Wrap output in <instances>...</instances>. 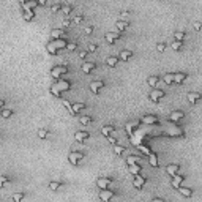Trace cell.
Wrapping results in <instances>:
<instances>
[{
    "mask_svg": "<svg viewBox=\"0 0 202 202\" xmlns=\"http://www.w3.org/2000/svg\"><path fill=\"white\" fill-rule=\"evenodd\" d=\"M66 44L68 43H66L65 38H55V40H51V43H48L46 49H48V52L51 55H55L58 52V49H65Z\"/></svg>",
    "mask_w": 202,
    "mask_h": 202,
    "instance_id": "1",
    "label": "cell"
},
{
    "mask_svg": "<svg viewBox=\"0 0 202 202\" xmlns=\"http://www.w3.org/2000/svg\"><path fill=\"white\" fill-rule=\"evenodd\" d=\"M166 136L169 137H185V133H183V130H181L180 126H168V130H166Z\"/></svg>",
    "mask_w": 202,
    "mask_h": 202,
    "instance_id": "2",
    "label": "cell"
},
{
    "mask_svg": "<svg viewBox=\"0 0 202 202\" xmlns=\"http://www.w3.org/2000/svg\"><path fill=\"white\" fill-rule=\"evenodd\" d=\"M65 73H68V66H66V65H58V66H55V68H52L51 76L55 79V81H58L60 76L65 74Z\"/></svg>",
    "mask_w": 202,
    "mask_h": 202,
    "instance_id": "3",
    "label": "cell"
},
{
    "mask_svg": "<svg viewBox=\"0 0 202 202\" xmlns=\"http://www.w3.org/2000/svg\"><path fill=\"white\" fill-rule=\"evenodd\" d=\"M115 197V193H114V189H109V188H103L101 191H99V199L104 202L111 201V199Z\"/></svg>",
    "mask_w": 202,
    "mask_h": 202,
    "instance_id": "4",
    "label": "cell"
},
{
    "mask_svg": "<svg viewBox=\"0 0 202 202\" xmlns=\"http://www.w3.org/2000/svg\"><path fill=\"white\" fill-rule=\"evenodd\" d=\"M164 90H161V89H153L152 90V93H150V99L153 101V103H158L161 98H164Z\"/></svg>",
    "mask_w": 202,
    "mask_h": 202,
    "instance_id": "5",
    "label": "cell"
},
{
    "mask_svg": "<svg viewBox=\"0 0 202 202\" xmlns=\"http://www.w3.org/2000/svg\"><path fill=\"white\" fill-rule=\"evenodd\" d=\"M55 87H57L60 92H66V90L71 89V82H70V81H65V79H58V81H55Z\"/></svg>",
    "mask_w": 202,
    "mask_h": 202,
    "instance_id": "6",
    "label": "cell"
},
{
    "mask_svg": "<svg viewBox=\"0 0 202 202\" xmlns=\"http://www.w3.org/2000/svg\"><path fill=\"white\" fill-rule=\"evenodd\" d=\"M96 185H98L101 189H103V188H109V186L112 185V178H109V177H99L98 180H96Z\"/></svg>",
    "mask_w": 202,
    "mask_h": 202,
    "instance_id": "7",
    "label": "cell"
},
{
    "mask_svg": "<svg viewBox=\"0 0 202 202\" xmlns=\"http://www.w3.org/2000/svg\"><path fill=\"white\" fill-rule=\"evenodd\" d=\"M140 122H142L144 125H158L160 123L158 117H155V115H142Z\"/></svg>",
    "mask_w": 202,
    "mask_h": 202,
    "instance_id": "8",
    "label": "cell"
},
{
    "mask_svg": "<svg viewBox=\"0 0 202 202\" xmlns=\"http://www.w3.org/2000/svg\"><path fill=\"white\" fill-rule=\"evenodd\" d=\"M19 2H21L24 10H33V8H36L38 5H40L38 0H19Z\"/></svg>",
    "mask_w": 202,
    "mask_h": 202,
    "instance_id": "9",
    "label": "cell"
},
{
    "mask_svg": "<svg viewBox=\"0 0 202 202\" xmlns=\"http://www.w3.org/2000/svg\"><path fill=\"white\" fill-rule=\"evenodd\" d=\"M145 183H147V178L145 177H142V175L140 174H137V175H134V180H133V185L136 186V188H142V186L145 185Z\"/></svg>",
    "mask_w": 202,
    "mask_h": 202,
    "instance_id": "10",
    "label": "cell"
},
{
    "mask_svg": "<svg viewBox=\"0 0 202 202\" xmlns=\"http://www.w3.org/2000/svg\"><path fill=\"white\" fill-rule=\"evenodd\" d=\"M82 158H84V153H81V152H71L68 155V160L71 164H77V161L82 160Z\"/></svg>",
    "mask_w": 202,
    "mask_h": 202,
    "instance_id": "11",
    "label": "cell"
},
{
    "mask_svg": "<svg viewBox=\"0 0 202 202\" xmlns=\"http://www.w3.org/2000/svg\"><path fill=\"white\" fill-rule=\"evenodd\" d=\"M89 137H90L89 131H76L74 133V139L77 140V142H84V140L89 139Z\"/></svg>",
    "mask_w": 202,
    "mask_h": 202,
    "instance_id": "12",
    "label": "cell"
},
{
    "mask_svg": "<svg viewBox=\"0 0 202 202\" xmlns=\"http://www.w3.org/2000/svg\"><path fill=\"white\" fill-rule=\"evenodd\" d=\"M201 99H202V95L199 92H189L188 93V101L191 104H196L197 101H201Z\"/></svg>",
    "mask_w": 202,
    "mask_h": 202,
    "instance_id": "13",
    "label": "cell"
},
{
    "mask_svg": "<svg viewBox=\"0 0 202 202\" xmlns=\"http://www.w3.org/2000/svg\"><path fill=\"white\" fill-rule=\"evenodd\" d=\"M103 87H104L103 81H93V82H90V90H92L93 93H98Z\"/></svg>",
    "mask_w": 202,
    "mask_h": 202,
    "instance_id": "14",
    "label": "cell"
},
{
    "mask_svg": "<svg viewBox=\"0 0 202 202\" xmlns=\"http://www.w3.org/2000/svg\"><path fill=\"white\" fill-rule=\"evenodd\" d=\"M186 73H183V71H178V73H174V82H177V84H183L186 81Z\"/></svg>",
    "mask_w": 202,
    "mask_h": 202,
    "instance_id": "15",
    "label": "cell"
},
{
    "mask_svg": "<svg viewBox=\"0 0 202 202\" xmlns=\"http://www.w3.org/2000/svg\"><path fill=\"white\" fill-rule=\"evenodd\" d=\"M183 117H185V114L181 112V111H172V112L169 114V120H171V122H177V120L183 119Z\"/></svg>",
    "mask_w": 202,
    "mask_h": 202,
    "instance_id": "16",
    "label": "cell"
},
{
    "mask_svg": "<svg viewBox=\"0 0 202 202\" xmlns=\"http://www.w3.org/2000/svg\"><path fill=\"white\" fill-rule=\"evenodd\" d=\"M65 36V28H52L51 30V38L55 40V38H63Z\"/></svg>",
    "mask_w": 202,
    "mask_h": 202,
    "instance_id": "17",
    "label": "cell"
},
{
    "mask_svg": "<svg viewBox=\"0 0 202 202\" xmlns=\"http://www.w3.org/2000/svg\"><path fill=\"white\" fill-rule=\"evenodd\" d=\"M178 171H180V164H169L168 168H166V172H168L171 177H174L175 174H178Z\"/></svg>",
    "mask_w": 202,
    "mask_h": 202,
    "instance_id": "18",
    "label": "cell"
},
{
    "mask_svg": "<svg viewBox=\"0 0 202 202\" xmlns=\"http://www.w3.org/2000/svg\"><path fill=\"white\" fill-rule=\"evenodd\" d=\"M183 180H185V177H183V175L175 174L174 177H172V186H174V188H178V186L183 183Z\"/></svg>",
    "mask_w": 202,
    "mask_h": 202,
    "instance_id": "19",
    "label": "cell"
},
{
    "mask_svg": "<svg viewBox=\"0 0 202 202\" xmlns=\"http://www.w3.org/2000/svg\"><path fill=\"white\" fill-rule=\"evenodd\" d=\"M178 193H180V194L181 196H185V197H191V196H193V189L191 188H186V186H178Z\"/></svg>",
    "mask_w": 202,
    "mask_h": 202,
    "instance_id": "20",
    "label": "cell"
},
{
    "mask_svg": "<svg viewBox=\"0 0 202 202\" xmlns=\"http://www.w3.org/2000/svg\"><path fill=\"white\" fill-rule=\"evenodd\" d=\"M114 130H115V126H112V125H104V126H101V133L106 137H109L111 134L114 133Z\"/></svg>",
    "mask_w": 202,
    "mask_h": 202,
    "instance_id": "21",
    "label": "cell"
},
{
    "mask_svg": "<svg viewBox=\"0 0 202 202\" xmlns=\"http://www.w3.org/2000/svg\"><path fill=\"white\" fill-rule=\"evenodd\" d=\"M140 171H142V166H140V164H137V163L130 164V174L137 175V174H140Z\"/></svg>",
    "mask_w": 202,
    "mask_h": 202,
    "instance_id": "22",
    "label": "cell"
},
{
    "mask_svg": "<svg viewBox=\"0 0 202 202\" xmlns=\"http://www.w3.org/2000/svg\"><path fill=\"white\" fill-rule=\"evenodd\" d=\"M117 38H119V33H114V32H107L106 33V41L109 43V44H114Z\"/></svg>",
    "mask_w": 202,
    "mask_h": 202,
    "instance_id": "23",
    "label": "cell"
},
{
    "mask_svg": "<svg viewBox=\"0 0 202 202\" xmlns=\"http://www.w3.org/2000/svg\"><path fill=\"white\" fill-rule=\"evenodd\" d=\"M96 68V65L93 62H85V63H82V71L84 73H90V71H93V70Z\"/></svg>",
    "mask_w": 202,
    "mask_h": 202,
    "instance_id": "24",
    "label": "cell"
},
{
    "mask_svg": "<svg viewBox=\"0 0 202 202\" xmlns=\"http://www.w3.org/2000/svg\"><path fill=\"white\" fill-rule=\"evenodd\" d=\"M147 82L152 89H155V87L158 85V82H160V77H158V76H150V77L147 79Z\"/></svg>",
    "mask_w": 202,
    "mask_h": 202,
    "instance_id": "25",
    "label": "cell"
},
{
    "mask_svg": "<svg viewBox=\"0 0 202 202\" xmlns=\"http://www.w3.org/2000/svg\"><path fill=\"white\" fill-rule=\"evenodd\" d=\"M131 55H133V52H131V51H128V49H125V51H122V52H120L119 58H120V60H128V58H131Z\"/></svg>",
    "mask_w": 202,
    "mask_h": 202,
    "instance_id": "26",
    "label": "cell"
},
{
    "mask_svg": "<svg viewBox=\"0 0 202 202\" xmlns=\"http://www.w3.org/2000/svg\"><path fill=\"white\" fill-rule=\"evenodd\" d=\"M115 25H117V30L119 32H123V30H126V27H128V21H120L119 19Z\"/></svg>",
    "mask_w": 202,
    "mask_h": 202,
    "instance_id": "27",
    "label": "cell"
},
{
    "mask_svg": "<svg viewBox=\"0 0 202 202\" xmlns=\"http://www.w3.org/2000/svg\"><path fill=\"white\" fill-rule=\"evenodd\" d=\"M163 79H164V84H168V85L174 84V73H166Z\"/></svg>",
    "mask_w": 202,
    "mask_h": 202,
    "instance_id": "28",
    "label": "cell"
},
{
    "mask_svg": "<svg viewBox=\"0 0 202 202\" xmlns=\"http://www.w3.org/2000/svg\"><path fill=\"white\" fill-rule=\"evenodd\" d=\"M140 161V156H137V155H130V156L126 158V164H134V163H139Z\"/></svg>",
    "mask_w": 202,
    "mask_h": 202,
    "instance_id": "29",
    "label": "cell"
},
{
    "mask_svg": "<svg viewBox=\"0 0 202 202\" xmlns=\"http://www.w3.org/2000/svg\"><path fill=\"white\" fill-rule=\"evenodd\" d=\"M85 109V104L84 103H73V111H74V114L81 112V111Z\"/></svg>",
    "mask_w": 202,
    "mask_h": 202,
    "instance_id": "30",
    "label": "cell"
},
{
    "mask_svg": "<svg viewBox=\"0 0 202 202\" xmlns=\"http://www.w3.org/2000/svg\"><path fill=\"white\" fill-rule=\"evenodd\" d=\"M148 161H150V164L153 166V168H158V156L153 153V152L148 155Z\"/></svg>",
    "mask_w": 202,
    "mask_h": 202,
    "instance_id": "31",
    "label": "cell"
},
{
    "mask_svg": "<svg viewBox=\"0 0 202 202\" xmlns=\"http://www.w3.org/2000/svg\"><path fill=\"white\" fill-rule=\"evenodd\" d=\"M35 17V11L33 10H24V19L25 21H32Z\"/></svg>",
    "mask_w": 202,
    "mask_h": 202,
    "instance_id": "32",
    "label": "cell"
},
{
    "mask_svg": "<svg viewBox=\"0 0 202 202\" xmlns=\"http://www.w3.org/2000/svg\"><path fill=\"white\" fill-rule=\"evenodd\" d=\"M119 60H120L119 57H112V55H111V57H107V58H106V63H107L109 66H115Z\"/></svg>",
    "mask_w": 202,
    "mask_h": 202,
    "instance_id": "33",
    "label": "cell"
},
{
    "mask_svg": "<svg viewBox=\"0 0 202 202\" xmlns=\"http://www.w3.org/2000/svg\"><path fill=\"white\" fill-rule=\"evenodd\" d=\"M48 136H49V131L46 130V128H40V130H38V137H40V139H46Z\"/></svg>",
    "mask_w": 202,
    "mask_h": 202,
    "instance_id": "34",
    "label": "cell"
},
{
    "mask_svg": "<svg viewBox=\"0 0 202 202\" xmlns=\"http://www.w3.org/2000/svg\"><path fill=\"white\" fill-rule=\"evenodd\" d=\"M79 120H81V123H82V125H89V123H92V117H90V115H81V119H79Z\"/></svg>",
    "mask_w": 202,
    "mask_h": 202,
    "instance_id": "35",
    "label": "cell"
},
{
    "mask_svg": "<svg viewBox=\"0 0 202 202\" xmlns=\"http://www.w3.org/2000/svg\"><path fill=\"white\" fill-rule=\"evenodd\" d=\"M60 186H62L60 181H51V183H49V189H51V191H57Z\"/></svg>",
    "mask_w": 202,
    "mask_h": 202,
    "instance_id": "36",
    "label": "cell"
},
{
    "mask_svg": "<svg viewBox=\"0 0 202 202\" xmlns=\"http://www.w3.org/2000/svg\"><path fill=\"white\" fill-rule=\"evenodd\" d=\"M51 93H52L54 96H57V98H58V96H62V92H60L57 87H55V84H52V85H51Z\"/></svg>",
    "mask_w": 202,
    "mask_h": 202,
    "instance_id": "37",
    "label": "cell"
},
{
    "mask_svg": "<svg viewBox=\"0 0 202 202\" xmlns=\"http://www.w3.org/2000/svg\"><path fill=\"white\" fill-rule=\"evenodd\" d=\"M134 125H137V122H130V123H126V131H128V134H130V136H133Z\"/></svg>",
    "mask_w": 202,
    "mask_h": 202,
    "instance_id": "38",
    "label": "cell"
},
{
    "mask_svg": "<svg viewBox=\"0 0 202 202\" xmlns=\"http://www.w3.org/2000/svg\"><path fill=\"white\" fill-rule=\"evenodd\" d=\"M125 152V147H122V145H117V144H114V153L115 155H122Z\"/></svg>",
    "mask_w": 202,
    "mask_h": 202,
    "instance_id": "39",
    "label": "cell"
},
{
    "mask_svg": "<svg viewBox=\"0 0 202 202\" xmlns=\"http://www.w3.org/2000/svg\"><path fill=\"white\" fill-rule=\"evenodd\" d=\"M137 147H139V150H142V153H144V155H147V156L152 153V150H150V148H148V147H145V145H142V144H137Z\"/></svg>",
    "mask_w": 202,
    "mask_h": 202,
    "instance_id": "40",
    "label": "cell"
},
{
    "mask_svg": "<svg viewBox=\"0 0 202 202\" xmlns=\"http://www.w3.org/2000/svg\"><path fill=\"white\" fill-rule=\"evenodd\" d=\"M174 36H175L177 41H183V40H185V32H175Z\"/></svg>",
    "mask_w": 202,
    "mask_h": 202,
    "instance_id": "41",
    "label": "cell"
},
{
    "mask_svg": "<svg viewBox=\"0 0 202 202\" xmlns=\"http://www.w3.org/2000/svg\"><path fill=\"white\" fill-rule=\"evenodd\" d=\"M63 106H65L66 109L70 111V114H71V115H76V114H74V111H73V104H70V101H66V99H63Z\"/></svg>",
    "mask_w": 202,
    "mask_h": 202,
    "instance_id": "42",
    "label": "cell"
},
{
    "mask_svg": "<svg viewBox=\"0 0 202 202\" xmlns=\"http://www.w3.org/2000/svg\"><path fill=\"white\" fill-rule=\"evenodd\" d=\"M24 197H25V194H24V193H16V194H13L14 202H21Z\"/></svg>",
    "mask_w": 202,
    "mask_h": 202,
    "instance_id": "43",
    "label": "cell"
},
{
    "mask_svg": "<svg viewBox=\"0 0 202 202\" xmlns=\"http://www.w3.org/2000/svg\"><path fill=\"white\" fill-rule=\"evenodd\" d=\"M11 114H13V111H11V109H3V111H2V117H3V119H10Z\"/></svg>",
    "mask_w": 202,
    "mask_h": 202,
    "instance_id": "44",
    "label": "cell"
},
{
    "mask_svg": "<svg viewBox=\"0 0 202 202\" xmlns=\"http://www.w3.org/2000/svg\"><path fill=\"white\" fill-rule=\"evenodd\" d=\"M71 11H73V8L70 7V5H65V7H62V13H65L66 16H68V14L71 13Z\"/></svg>",
    "mask_w": 202,
    "mask_h": 202,
    "instance_id": "45",
    "label": "cell"
},
{
    "mask_svg": "<svg viewBox=\"0 0 202 202\" xmlns=\"http://www.w3.org/2000/svg\"><path fill=\"white\" fill-rule=\"evenodd\" d=\"M172 49H174V51H178V49H181V41H177V40H175V41L172 43Z\"/></svg>",
    "mask_w": 202,
    "mask_h": 202,
    "instance_id": "46",
    "label": "cell"
},
{
    "mask_svg": "<svg viewBox=\"0 0 202 202\" xmlns=\"http://www.w3.org/2000/svg\"><path fill=\"white\" fill-rule=\"evenodd\" d=\"M65 49L66 51H74V49H77V44H76V43H68Z\"/></svg>",
    "mask_w": 202,
    "mask_h": 202,
    "instance_id": "47",
    "label": "cell"
},
{
    "mask_svg": "<svg viewBox=\"0 0 202 202\" xmlns=\"http://www.w3.org/2000/svg\"><path fill=\"white\" fill-rule=\"evenodd\" d=\"M164 49H166V43H158L156 44V51L158 52H164Z\"/></svg>",
    "mask_w": 202,
    "mask_h": 202,
    "instance_id": "48",
    "label": "cell"
},
{
    "mask_svg": "<svg viewBox=\"0 0 202 202\" xmlns=\"http://www.w3.org/2000/svg\"><path fill=\"white\" fill-rule=\"evenodd\" d=\"M8 183V177L7 175H2V177H0V186H5Z\"/></svg>",
    "mask_w": 202,
    "mask_h": 202,
    "instance_id": "49",
    "label": "cell"
},
{
    "mask_svg": "<svg viewBox=\"0 0 202 202\" xmlns=\"http://www.w3.org/2000/svg\"><path fill=\"white\" fill-rule=\"evenodd\" d=\"M128 14H130V13H126V11H122V13H120V21H126V19H128Z\"/></svg>",
    "mask_w": 202,
    "mask_h": 202,
    "instance_id": "50",
    "label": "cell"
},
{
    "mask_svg": "<svg viewBox=\"0 0 202 202\" xmlns=\"http://www.w3.org/2000/svg\"><path fill=\"white\" fill-rule=\"evenodd\" d=\"M62 10V5L60 3H55L54 7H52V13H57V11H60Z\"/></svg>",
    "mask_w": 202,
    "mask_h": 202,
    "instance_id": "51",
    "label": "cell"
},
{
    "mask_svg": "<svg viewBox=\"0 0 202 202\" xmlns=\"http://www.w3.org/2000/svg\"><path fill=\"white\" fill-rule=\"evenodd\" d=\"M82 21H84V16H82V14H77V16H76V19H74L76 24H81Z\"/></svg>",
    "mask_w": 202,
    "mask_h": 202,
    "instance_id": "52",
    "label": "cell"
},
{
    "mask_svg": "<svg viewBox=\"0 0 202 202\" xmlns=\"http://www.w3.org/2000/svg\"><path fill=\"white\" fill-rule=\"evenodd\" d=\"M193 27H194V30H197V32H199V30L202 28V24L197 21V22H194V24H193Z\"/></svg>",
    "mask_w": 202,
    "mask_h": 202,
    "instance_id": "53",
    "label": "cell"
},
{
    "mask_svg": "<svg viewBox=\"0 0 202 202\" xmlns=\"http://www.w3.org/2000/svg\"><path fill=\"white\" fill-rule=\"evenodd\" d=\"M92 32H93V27H92V25H87V27H85V33L90 35Z\"/></svg>",
    "mask_w": 202,
    "mask_h": 202,
    "instance_id": "54",
    "label": "cell"
},
{
    "mask_svg": "<svg viewBox=\"0 0 202 202\" xmlns=\"http://www.w3.org/2000/svg\"><path fill=\"white\" fill-rule=\"evenodd\" d=\"M96 51V44H89V52H95Z\"/></svg>",
    "mask_w": 202,
    "mask_h": 202,
    "instance_id": "55",
    "label": "cell"
},
{
    "mask_svg": "<svg viewBox=\"0 0 202 202\" xmlns=\"http://www.w3.org/2000/svg\"><path fill=\"white\" fill-rule=\"evenodd\" d=\"M79 57H81V58H85V57H87V51H81V52H79Z\"/></svg>",
    "mask_w": 202,
    "mask_h": 202,
    "instance_id": "56",
    "label": "cell"
},
{
    "mask_svg": "<svg viewBox=\"0 0 202 202\" xmlns=\"http://www.w3.org/2000/svg\"><path fill=\"white\" fill-rule=\"evenodd\" d=\"M107 140H109V142H111L112 145H114V144H117V139H114L112 136H109V137H107Z\"/></svg>",
    "mask_w": 202,
    "mask_h": 202,
    "instance_id": "57",
    "label": "cell"
},
{
    "mask_svg": "<svg viewBox=\"0 0 202 202\" xmlns=\"http://www.w3.org/2000/svg\"><path fill=\"white\" fill-rule=\"evenodd\" d=\"M62 24H63V27H70V24H71V22H70L68 19H65V21H63Z\"/></svg>",
    "mask_w": 202,
    "mask_h": 202,
    "instance_id": "58",
    "label": "cell"
},
{
    "mask_svg": "<svg viewBox=\"0 0 202 202\" xmlns=\"http://www.w3.org/2000/svg\"><path fill=\"white\" fill-rule=\"evenodd\" d=\"M38 3L41 5V7H44V5L48 3V0H38Z\"/></svg>",
    "mask_w": 202,
    "mask_h": 202,
    "instance_id": "59",
    "label": "cell"
},
{
    "mask_svg": "<svg viewBox=\"0 0 202 202\" xmlns=\"http://www.w3.org/2000/svg\"><path fill=\"white\" fill-rule=\"evenodd\" d=\"M153 202H164L161 197H153Z\"/></svg>",
    "mask_w": 202,
    "mask_h": 202,
    "instance_id": "60",
    "label": "cell"
}]
</instances>
